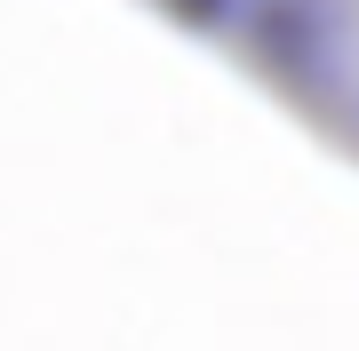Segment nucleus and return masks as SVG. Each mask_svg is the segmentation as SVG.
Listing matches in <instances>:
<instances>
[{"mask_svg": "<svg viewBox=\"0 0 359 351\" xmlns=\"http://www.w3.org/2000/svg\"><path fill=\"white\" fill-rule=\"evenodd\" d=\"M256 25L271 80L359 152V0H256Z\"/></svg>", "mask_w": 359, "mask_h": 351, "instance_id": "f257e3e1", "label": "nucleus"}]
</instances>
